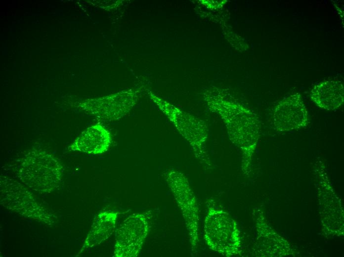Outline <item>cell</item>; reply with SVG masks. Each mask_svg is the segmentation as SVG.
<instances>
[{
    "label": "cell",
    "instance_id": "8992f818",
    "mask_svg": "<svg viewBox=\"0 0 344 257\" xmlns=\"http://www.w3.org/2000/svg\"><path fill=\"white\" fill-rule=\"evenodd\" d=\"M307 121V111L298 93L284 98L275 108L273 125L278 131L298 129L305 127Z\"/></svg>",
    "mask_w": 344,
    "mask_h": 257
},
{
    "label": "cell",
    "instance_id": "ba28073f",
    "mask_svg": "<svg viewBox=\"0 0 344 257\" xmlns=\"http://www.w3.org/2000/svg\"><path fill=\"white\" fill-rule=\"evenodd\" d=\"M133 93L126 92L97 101V104L86 105L85 109L95 117L104 121L119 120L130 110L134 103Z\"/></svg>",
    "mask_w": 344,
    "mask_h": 257
},
{
    "label": "cell",
    "instance_id": "7a4b0ae2",
    "mask_svg": "<svg viewBox=\"0 0 344 257\" xmlns=\"http://www.w3.org/2000/svg\"><path fill=\"white\" fill-rule=\"evenodd\" d=\"M204 237L208 247L221 255L233 256L238 250L239 239L236 224L215 200L207 202Z\"/></svg>",
    "mask_w": 344,
    "mask_h": 257
},
{
    "label": "cell",
    "instance_id": "9c48e42d",
    "mask_svg": "<svg viewBox=\"0 0 344 257\" xmlns=\"http://www.w3.org/2000/svg\"><path fill=\"white\" fill-rule=\"evenodd\" d=\"M118 214V212L107 211L100 212L95 216L76 257L87 249L99 245L113 233Z\"/></svg>",
    "mask_w": 344,
    "mask_h": 257
},
{
    "label": "cell",
    "instance_id": "6da1fadb",
    "mask_svg": "<svg viewBox=\"0 0 344 257\" xmlns=\"http://www.w3.org/2000/svg\"><path fill=\"white\" fill-rule=\"evenodd\" d=\"M63 167L50 153L32 149L19 161L17 177L28 188L40 194L49 193L60 185Z\"/></svg>",
    "mask_w": 344,
    "mask_h": 257
},
{
    "label": "cell",
    "instance_id": "277c9868",
    "mask_svg": "<svg viewBox=\"0 0 344 257\" xmlns=\"http://www.w3.org/2000/svg\"><path fill=\"white\" fill-rule=\"evenodd\" d=\"M166 180L179 207L188 231L191 251L194 253L199 242V210L197 199L185 176L172 171Z\"/></svg>",
    "mask_w": 344,
    "mask_h": 257
},
{
    "label": "cell",
    "instance_id": "52a82bcc",
    "mask_svg": "<svg viewBox=\"0 0 344 257\" xmlns=\"http://www.w3.org/2000/svg\"><path fill=\"white\" fill-rule=\"evenodd\" d=\"M112 143L110 131L100 124H96L83 131L68 147L70 151L99 155L106 152Z\"/></svg>",
    "mask_w": 344,
    "mask_h": 257
},
{
    "label": "cell",
    "instance_id": "5b68a950",
    "mask_svg": "<svg viewBox=\"0 0 344 257\" xmlns=\"http://www.w3.org/2000/svg\"><path fill=\"white\" fill-rule=\"evenodd\" d=\"M148 230V222L144 214L137 213L129 215L116 231L113 257H137Z\"/></svg>",
    "mask_w": 344,
    "mask_h": 257
},
{
    "label": "cell",
    "instance_id": "30bf717a",
    "mask_svg": "<svg viewBox=\"0 0 344 257\" xmlns=\"http://www.w3.org/2000/svg\"><path fill=\"white\" fill-rule=\"evenodd\" d=\"M311 98L320 108L333 110L344 102V86L341 81L328 80L315 85L311 91Z\"/></svg>",
    "mask_w": 344,
    "mask_h": 257
},
{
    "label": "cell",
    "instance_id": "3957f363",
    "mask_svg": "<svg viewBox=\"0 0 344 257\" xmlns=\"http://www.w3.org/2000/svg\"><path fill=\"white\" fill-rule=\"evenodd\" d=\"M0 203L7 209L38 222L51 225L53 215L39 203L31 191L22 183L1 176Z\"/></svg>",
    "mask_w": 344,
    "mask_h": 257
}]
</instances>
